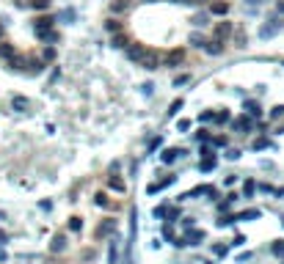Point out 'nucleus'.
<instances>
[{
    "label": "nucleus",
    "mask_w": 284,
    "mask_h": 264,
    "mask_svg": "<svg viewBox=\"0 0 284 264\" xmlns=\"http://www.w3.org/2000/svg\"><path fill=\"white\" fill-rule=\"evenodd\" d=\"M94 204L97 206H102V209H111V198H108V196H105V193H97V196H94Z\"/></svg>",
    "instance_id": "17"
},
{
    "label": "nucleus",
    "mask_w": 284,
    "mask_h": 264,
    "mask_svg": "<svg viewBox=\"0 0 284 264\" xmlns=\"http://www.w3.org/2000/svg\"><path fill=\"white\" fill-rule=\"evenodd\" d=\"M229 36H232V22H218V25H216V39L226 42Z\"/></svg>",
    "instance_id": "6"
},
{
    "label": "nucleus",
    "mask_w": 284,
    "mask_h": 264,
    "mask_svg": "<svg viewBox=\"0 0 284 264\" xmlns=\"http://www.w3.org/2000/svg\"><path fill=\"white\" fill-rule=\"evenodd\" d=\"M168 185H174V176H166V179H160V182H152L149 185V193H157V190H166Z\"/></svg>",
    "instance_id": "13"
},
{
    "label": "nucleus",
    "mask_w": 284,
    "mask_h": 264,
    "mask_svg": "<svg viewBox=\"0 0 284 264\" xmlns=\"http://www.w3.org/2000/svg\"><path fill=\"white\" fill-rule=\"evenodd\" d=\"M64 248H67V234H55L52 242H50V250H52V253H61Z\"/></svg>",
    "instance_id": "9"
},
{
    "label": "nucleus",
    "mask_w": 284,
    "mask_h": 264,
    "mask_svg": "<svg viewBox=\"0 0 284 264\" xmlns=\"http://www.w3.org/2000/svg\"><path fill=\"white\" fill-rule=\"evenodd\" d=\"M157 146H163V138L157 135V138H152V143H149V152H155Z\"/></svg>",
    "instance_id": "26"
},
{
    "label": "nucleus",
    "mask_w": 284,
    "mask_h": 264,
    "mask_svg": "<svg viewBox=\"0 0 284 264\" xmlns=\"http://www.w3.org/2000/svg\"><path fill=\"white\" fill-rule=\"evenodd\" d=\"M0 262H6V250H0Z\"/></svg>",
    "instance_id": "33"
},
{
    "label": "nucleus",
    "mask_w": 284,
    "mask_h": 264,
    "mask_svg": "<svg viewBox=\"0 0 284 264\" xmlns=\"http://www.w3.org/2000/svg\"><path fill=\"white\" fill-rule=\"evenodd\" d=\"M6 239H9V234H6V231H0V245H6Z\"/></svg>",
    "instance_id": "32"
},
{
    "label": "nucleus",
    "mask_w": 284,
    "mask_h": 264,
    "mask_svg": "<svg viewBox=\"0 0 284 264\" xmlns=\"http://www.w3.org/2000/svg\"><path fill=\"white\" fill-rule=\"evenodd\" d=\"M182 154H185V149H166V152H163V157H160V160H163L166 165H171V162H177V160H180Z\"/></svg>",
    "instance_id": "7"
},
{
    "label": "nucleus",
    "mask_w": 284,
    "mask_h": 264,
    "mask_svg": "<svg viewBox=\"0 0 284 264\" xmlns=\"http://www.w3.org/2000/svg\"><path fill=\"white\" fill-rule=\"evenodd\" d=\"M31 9L33 11H47L50 9V0H31Z\"/></svg>",
    "instance_id": "18"
},
{
    "label": "nucleus",
    "mask_w": 284,
    "mask_h": 264,
    "mask_svg": "<svg viewBox=\"0 0 284 264\" xmlns=\"http://www.w3.org/2000/svg\"><path fill=\"white\" fill-rule=\"evenodd\" d=\"M190 44L201 50V47H204V44H207V39H204V36H201V33H190Z\"/></svg>",
    "instance_id": "19"
},
{
    "label": "nucleus",
    "mask_w": 284,
    "mask_h": 264,
    "mask_svg": "<svg viewBox=\"0 0 284 264\" xmlns=\"http://www.w3.org/2000/svg\"><path fill=\"white\" fill-rule=\"evenodd\" d=\"M127 9H130V0H113V3H111V11H113V14H124Z\"/></svg>",
    "instance_id": "15"
},
{
    "label": "nucleus",
    "mask_w": 284,
    "mask_h": 264,
    "mask_svg": "<svg viewBox=\"0 0 284 264\" xmlns=\"http://www.w3.org/2000/svg\"><path fill=\"white\" fill-rule=\"evenodd\" d=\"M108 187L116 190V193H124V182H121L119 176H108Z\"/></svg>",
    "instance_id": "16"
},
{
    "label": "nucleus",
    "mask_w": 284,
    "mask_h": 264,
    "mask_svg": "<svg viewBox=\"0 0 284 264\" xmlns=\"http://www.w3.org/2000/svg\"><path fill=\"white\" fill-rule=\"evenodd\" d=\"M80 226H83L80 217H72V220H69V229H72V231H80Z\"/></svg>",
    "instance_id": "27"
},
{
    "label": "nucleus",
    "mask_w": 284,
    "mask_h": 264,
    "mask_svg": "<svg viewBox=\"0 0 284 264\" xmlns=\"http://www.w3.org/2000/svg\"><path fill=\"white\" fill-rule=\"evenodd\" d=\"M171 3H188V0H171Z\"/></svg>",
    "instance_id": "35"
},
{
    "label": "nucleus",
    "mask_w": 284,
    "mask_h": 264,
    "mask_svg": "<svg viewBox=\"0 0 284 264\" xmlns=\"http://www.w3.org/2000/svg\"><path fill=\"white\" fill-rule=\"evenodd\" d=\"M113 39H111V44L116 47V50H127L130 47V39H127V33L124 31H119V33H111Z\"/></svg>",
    "instance_id": "4"
},
{
    "label": "nucleus",
    "mask_w": 284,
    "mask_h": 264,
    "mask_svg": "<svg viewBox=\"0 0 284 264\" xmlns=\"http://www.w3.org/2000/svg\"><path fill=\"white\" fill-rule=\"evenodd\" d=\"M113 229H116V220H105V223H100V229L94 231V237H97V239H102L105 234H111Z\"/></svg>",
    "instance_id": "10"
},
{
    "label": "nucleus",
    "mask_w": 284,
    "mask_h": 264,
    "mask_svg": "<svg viewBox=\"0 0 284 264\" xmlns=\"http://www.w3.org/2000/svg\"><path fill=\"white\" fill-rule=\"evenodd\" d=\"M28 105H31V102H28L25 96H14V99H11V108H14L17 113H25V110H28Z\"/></svg>",
    "instance_id": "14"
},
{
    "label": "nucleus",
    "mask_w": 284,
    "mask_h": 264,
    "mask_svg": "<svg viewBox=\"0 0 284 264\" xmlns=\"http://www.w3.org/2000/svg\"><path fill=\"white\" fill-rule=\"evenodd\" d=\"M182 83H188V75H180V77H174V85H182Z\"/></svg>",
    "instance_id": "28"
},
{
    "label": "nucleus",
    "mask_w": 284,
    "mask_h": 264,
    "mask_svg": "<svg viewBox=\"0 0 284 264\" xmlns=\"http://www.w3.org/2000/svg\"><path fill=\"white\" fill-rule=\"evenodd\" d=\"M251 124H249V119H237L234 121V129H249Z\"/></svg>",
    "instance_id": "25"
},
{
    "label": "nucleus",
    "mask_w": 284,
    "mask_h": 264,
    "mask_svg": "<svg viewBox=\"0 0 284 264\" xmlns=\"http://www.w3.org/2000/svg\"><path fill=\"white\" fill-rule=\"evenodd\" d=\"M249 3H251V6H254V3H259V0H249Z\"/></svg>",
    "instance_id": "36"
},
{
    "label": "nucleus",
    "mask_w": 284,
    "mask_h": 264,
    "mask_svg": "<svg viewBox=\"0 0 284 264\" xmlns=\"http://www.w3.org/2000/svg\"><path fill=\"white\" fill-rule=\"evenodd\" d=\"M193 22H196V25H207V22H210V14H204V11H201V14H196V17H193Z\"/></svg>",
    "instance_id": "23"
},
{
    "label": "nucleus",
    "mask_w": 284,
    "mask_h": 264,
    "mask_svg": "<svg viewBox=\"0 0 284 264\" xmlns=\"http://www.w3.org/2000/svg\"><path fill=\"white\" fill-rule=\"evenodd\" d=\"M237 154H240L237 149H229V152H226V157H229V160H237Z\"/></svg>",
    "instance_id": "30"
},
{
    "label": "nucleus",
    "mask_w": 284,
    "mask_h": 264,
    "mask_svg": "<svg viewBox=\"0 0 284 264\" xmlns=\"http://www.w3.org/2000/svg\"><path fill=\"white\" fill-rule=\"evenodd\" d=\"M105 28H108L111 33H119V31H121V22H116V19H108V22H105Z\"/></svg>",
    "instance_id": "21"
},
{
    "label": "nucleus",
    "mask_w": 284,
    "mask_h": 264,
    "mask_svg": "<svg viewBox=\"0 0 284 264\" xmlns=\"http://www.w3.org/2000/svg\"><path fill=\"white\" fill-rule=\"evenodd\" d=\"M201 50H204L207 55H221V52H224V42H221V39H207V44Z\"/></svg>",
    "instance_id": "2"
},
{
    "label": "nucleus",
    "mask_w": 284,
    "mask_h": 264,
    "mask_svg": "<svg viewBox=\"0 0 284 264\" xmlns=\"http://www.w3.org/2000/svg\"><path fill=\"white\" fill-rule=\"evenodd\" d=\"M0 33H3V22H0Z\"/></svg>",
    "instance_id": "38"
},
{
    "label": "nucleus",
    "mask_w": 284,
    "mask_h": 264,
    "mask_svg": "<svg viewBox=\"0 0 284 264\" xmlns=\"http://www.w3.org/2000/svg\"><path fill=\"white\" fill-rule=\"evenodd\" d=\"M177 127H180V129H182V132H185V129H190V121H185V119H182V121H180V124H177Z\"/></svg>",
    "instance_id": "31"
},
{
    "label": "nucleus",
    "mask_w": 284,
    "mask_h": 264,
    "mask_svg": "<svg viewBox=\"0 0 284 264\" xmlns=\"http://www.w3.org/2000/svg\"><path fill=\"white\" fill-rule=\"evenodd\" d=\"M55 19H58V22H69V25H72V22L78 19V11H75V9H64Z\"/></svg>",
    "instance_id": "12"
},
{
    "label": "nucleus",
    "mask_w": 284,
    "mask_h": 264,
    "mask_svg": "<svg viewBox=\"0 0 284 264\" xmlns=\"http://www.w3.org/2000/svg\"><path fill=\"white\" fill-rule=\"evenodd\" d=\"M52 25H55V17H36L33 19V33H36V39H42V42H47V44H55L61 39V33Z\"/></svg>",
    "instance_id": "1"
},
{
    "label": "nucleus",
    "mask_w": 284,
    "mask_h": 264,
    "mask_svg": "<svg viewBox=\"0 0 284 264\" xmlns=\"http://www.w3.org/2000/svg\"><path fill=\"white\" fill-rule=\"evenodd\" d=\"M226 11H229V3H226V0H216V3H210V14H216V17H224Z\"/></svg>",
    "instance_id": "8"
},
{
    "label": "nucleus",
    "mask_w": 284,
    "mask_h": 264,
    "mask_svg": "<svg viewBox=\"0 0 284 264\" xmlns=\"http://www.w3.org/2000/svg\"><path fill=\"white\" fill-rule=\"evenodd\" d=\"M144 3H157V0H144Z\"/></svg>",
    "instance_id": "37"
},
{
    "label": "nucleus",
    "mask_w": 284,
    "mask_h": 264,
    "mask_svg": "<svg viewBox=\"0 0 284 264\" xmlns=\"http://www.w3.org/2000/svg\"><path fill=\"white\" fill-rule=\"evenodd\" d=\"M216 154L210 152V154H204V157H201V160H199V171H204V173H210V171L216 168Z\"/></svg>",
    "instance_id": "5"
},
{
    "label": "nucleus",
    "mask_w": 284,
    "mask_h": 264,
    "mask_svg": "<svg viewBox=\"0 0 284 264\" xmlns=\"http://www.w3.org/2000/svg\"><path fill=\"white\" fill-rule=\"evenodd\" d=\"M180 110H182V99H177V102H171V110H168V116H177Z\"/></svg>",
    "instance_id": "24"
},
{
    "label": "nucleus",
    "mask_w": 284,
    "mask_h": 264,
    "mask_svg": "<svg viewBox=\"0 0 284 264\" xmlns=\"http://www.w3.org/2000/svg\"><path fill=\"white\" fill-rule=\"evenodd\" d=\"M141 91L149 96V94H152V83H144V85H141Z\"/></svg>",
    "instance_id": "29"
},
{
    "label": "nucleus",
    "mask_w": 284,
    "mask_h": 264,
    "mask_svg": "<svg viewBox=\"0 0 284 264\" xmlns=\"http://www.w3.org/2000/svg\"><path fill=\"white\" fill-rule=\"evenodd\" d=\"M199 121H204V124H210V121H216V113H213V110L199 113Z\"/></svg>",
    "instance_id": "22"
},
{
    "label": "nucleus",
    "mask_w": 284,
    "mask_h": 264,
    "mask_svg": "<svg viewBox=\"0 0 284 264\" xmlns=\"http://www.w3.org/2000/svg\"><path fill=\"white\" fill-rule=\"evenodd\" d=\"M182 58H185V52H182V50H171L168 55H166V66H177Z\"/></svg>",
    "instance_id": "11"
},
{
    "label": "nucleus",
    "mask_w": 284,
    "mask_h": 264,
    "mask_svg": "<svg viewBox=\"0 0 284 264\" xmlns=\"http://www.w3.org/2000/svg\"><path fill=\"white\" fill-rule=\"evenodd\" d=\"M185 239H188V245H201V242H204V231L185 229Z\"/></svg>",
    "instance_id": "3"
},
{
    "label": "nucleus",
    "mask_w": 284,
    "mask_h": 264,
    "mask_svg": "<svg viewBox=\"0 0 284 264\" xmlns=\"http://www.w3.org/2000/svg\"><path fill=\"white\" fill-rule=\"evenodd\" d=\"M42 61L44 63H47V61H55V50H52V47H44L42 50Z\"/></svg>",
    "instance_id": "20"
},
{
    "label": "nucleus",
    "mask_w": 284,
    "mask_h": 264,
    "mask_svg": "<svg viewBox=\"0 0 284 264\" xmlns=\"http://www.w3.org/2000/svg\"><path fill=\"white\" fill-rule=\"evenodd\" d=\"M188 3H207V0H188Z\"/></svg>",
    "instance_id": "34"
}]
</instances>
